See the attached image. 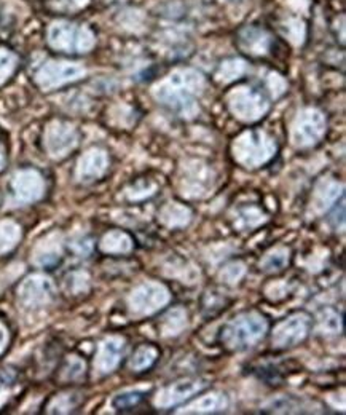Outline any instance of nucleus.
I'll return each mask as SVG.
<instances>
[{"label":"nucleus","mask_w":346,"mask_h":415,"mask_svg":"<svg viewBox=\"0 0 346 415\" xmlns=\"http://www.w3.org/2000/svg\"><path fill=\"white\" fill-rule=\"evenodd\" d=\"M63 9H78V6L85 5L86 0H58Z\"/></svg>","instance_id":"nucleus-2"},{"label":"nucleus","mask_w":346,"mask_h":415,"mask_svg":"<svg viewBox=\"0 0 346 415\" xmlns=\"http://www.w3.org/2000/svg\"><path fill=\"white\" fill-rule=\"evenodd\" d=\"M50 40L54 46L59 49H71V46H77V49H88L93 44V37L90 32L85 29H77L73 24L58 23L51 27Z\"/></svg>","instance_id":"nucleus-1"}]
</instances>
